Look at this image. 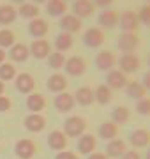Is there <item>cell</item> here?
Instances as JSON below:
<instances>
[{
  "mask_svg": "<svg viewBox=\"0 0 150 159\" xmlns=\"http://www.w3.org/2000/svg\"><path fill=\"white\" fill-rule=\"evenodd\" d=\"M87 129V120L78 117V115H73L69 119H65L64 122V134L67 138H80Z\"/></svg>",
  "mask_w": 150,
  "mask_h": 159,
  "instance_id": "obj_1",
  "label": "cell"
},
{
  "mask_svg": "<svg viewBox=\"0 0 150 159\" xmlns=\"http://www.w3.org/2000/svg\"><path fill=\"white\" fill-rule=\"evenodd\" d=\"M117 46L124 53H134V50L139 46V37L134 32H122V35L118 37Z\"/></svg>",
  "mask_w": 150,
  "mask_h": 159,
  "instance_id": "obj_2",
  "label": "cell"
},
{
  "mask_svg": "<svg viewBox=\"0 0 150 159\" xmlns=\"http://www.w3.org/2000/svg\"><path fill=\"white\" fill-rule=\"evenodd\" d=\"M139 57L134 55V53H124L120 58H118V71H122L124 74H131V73H136L139 67Z\"/></svg>",
  "mask_w": 150,
  "mask_h": 159,
  "instance_id": "obj_3",
  "label": "cell"
},
{
  "mask_svg": "<svg viewBox=\"0 0 150 159\" xmlns=\"http://www.w3.org/2000/svg\"><path fill=\"white\" fill-rule=\"evenodd\" d=\"M64 69H65V73L69 74V76H81V74H85V71H87V62L81 57L74 55V57H69L65 60Z\"/></svg>",
  "mask_w": 150,
  "mask_h": 159,
  "instance_id": "obj_4",
  "label": "cell"
},
{
  "mask_svg": "<svg viewBox=\"0 0 150 159\" xmlns=\"http://www.w3.org/2000/svg\"><path fill=\"white\" fill-rule=\"evenodd\" d=\"M118 27L122 32H136L139 27V20L136 16V12L126 11L118 16Z\"/></svg>",
  "mask_w": 150,
  "mask_h": 159,
  "instance_id": "obj_5",
  "label": "cell"
},
{
  "mask_svg": "<svg viewBox=\"0 0 150 159\" xmlns=\"http://www.w3.org/2000/svg\"><path fill=\"white\" fill-rule=\"evenodd\" d=\"M74 104H76L74 96L69 94V92H60V94H57V97L53 99V106H55V110L60 111V113L71 111V110L74 108Z\"/></svg>",
  "mask_w": 150,
  "mask_h": 159,
  "instance_id": "obj_6",
  "label": "cell"
},
{
  "mask_svg": "<svg viewBox=\"0 0 150 159\" xmlns=\"http://www.w3.org/2000/svg\"><path fill=\"white\" fill-rule=\"evenodd\" d=\"M35 150H37L35 143L32 142V140H29V138L18 140L16 147H14V152H16V156L20 159H32L34 154H35Z\"/></svg>",
  "mask_w": 150,
  "mask_h": 159,
  "instance_id": "obj_7",
  "label": "cell"
},
{
  "mask_svg": "<svg viewBox=\"0 0 150 159\" xmlns=\"http://www.w3.org/2000/svg\"><path fill=\"white\" fill-rule=\"evenodd\" d=\"M58 27L62 29V32L73 35L74 32H78V30L81 29V20L80 18H76L74 14H64V16L60 18Z\"/></svg>",
  "mask_w": 150,
  "mask_h": 159,
  "instance_id": "obj_8",
  "label": "cell"
},
{
  "mask_svg": "<svg viewBox=\"0 0 150 159\" xmlns=\"http://www.w3.org/2000/svg\"><path fill=\"white\" fill-rule=\"evenodd\" d=\"M94 9H95V6H94L92 0H74V4H73V12L80 20L92 16Z\"/></svg>",
  "mask_w": 150,
  "mask_h": 159,
  "instance_id": "obj_9",
  "label": "cell"
},
{
  "mask_svg": "<svg viewBox=\"0 0 150 159\" xmlns=\"http://www.w3.org/2000/svg\"><path fill=\"white\" fill-rule=\"evenodd\" d=\"M14 87L21 94H32V90L35 89V81L29 73H21V74H18L16 80H14Z\"/></svg>",
  "mask_w": 150,
  "mask_h": 159,
  "instance_id": "obj_10",
  "label": "cell"
},
{
  "mask_svg": "<svg viewBox=\"0 0 150 159\" xmlns=\"http://www.w3.org/2000/svg\"><path fill=\"white\" fill-rule=\"evenodd\" d=\"M83 43H85V46H88V48H99V46L104 43L103 30L95 29V27H90V29L83 34Z\"/></svg>",
  "mask_w": 150,
  "mask_h": 159,
  "instance_id": "obj_11",
  "label": "cell"
},
{
  "mask_svg": "<svg viewBox=\"0 0 150 159\" xmlns=\"http://www.w3.org/2000/svg\"><path fill=\"white\" fill-rule=\"evenodd\" d=\"M23 124L30 133H41V131L46 127V119L39 113H30L25 117Z\"/></svg>",
  "mask_w": 150,
  "mask_h": 159,
  "instance_id": "obj_12",
  "label": "cell"
},
{
  "mask_svg": "<svg viewBox=\"0 0 150 159\" xmlns=\"http://www.w3.org/2000/svg\"><path fill=\"white\" fill-rule=\"evenodd\" d=\"M115 64H117L115 55L108 50H103L97 57H95V67H97L99 71H110V69H113Z\"/></svg>",
  "mask_w": 150,
  "mask_h": 159,
  "instance_id": "obj_13",
  "label": "cell"
},
{
  "mask_svg": "<svg viewBox=\"0 0 150 159\" xmlns=\"http://www.w3.org/2000/svg\"><path fill=\"white\" fill-rule=\"evenodd\" d=\"M46 87L50 92H55V94H60V92H65L67 89V78L64 74H51L50 78L46 80Z\"/></svg>",
  "mask_w": 150,
  "mask_h": 159,
  "instance_id": "obj_14",
  "label": "cell"
},
{
  "mask_svg": "<svg viewBox=\"0 0 150 159\" xmlns=\"http://www.w3.org/2000/svg\"><path fill=\"white\" fill-rule=\"evenodd\" d=\"M48 145L51 150H57V152H62L64 148L67 147V136L64 134L62 131H51L48 134Z\"/></svg>",
  "mask_w": 150,
  "mask_h": 159,
  "instance_id": "obj_15",
  "label": "cell"
},
{
  "mask_svg": "<svg viewBox=\"0 0 150 159\" xmlns=\"http://www.w3.org/2000/svg\"><path fill=\"white\" fill-rule=\"evenodd\" d=\"M30 55L34 58H37V60H41V58H48V55H50V43L44 39H39V41H34L32 44H30L29 48Z\"/></svg>",
  "mask_w": 150,
  "mask_h": 159,
  "instance_id": "obj_16",
  "label": "cell"
},
{
  "mask_svg": "<svg viewBox=\"0 0 150 159\" xmlns=\"http://www.w3.org/2000/svg\"><path fill=\"white\" fill-rule=\"evenodd\" d=\"M97 23L104 29H115L118 25V12L113 9H104L97 18Z\"/></svg>",
  "mask_w": 150,
  "mask_h": 159,
  "instance_id": "obj_17",
  "label": "cell"
},
{
  "mask_svg": "<svg viewBox=\"0 0 150 159\" xmlns=\"http://www.w3.org/2000/svg\"><path fill=\"white\" fill-rule=\"evenodd\" d=\"M127 83L126 74L122 71H108L106 74V85L110 87L111 90H118V89H124Z\"/></svg>",
  "mask_w": 150,
  "mask_h": 159,
  "instance_id": "obj_18",
  "label": "cell"
},
{
  "mask_svg": "<svg viewBox=\"0 0 150 159\" xmlns=\"http://www.w3.org/2000/svg\"><path fill=\"white\" fill-rule=\"evenodd\" d=\"M129 142L136 148H143L150 143V133L147 129H134L129 134Z\"/></svg>",
  "mask_w": 150,
  "mask_h": 159,
  "instance_id": "obj_19",
  "label": "cell"
},
{
  "mask_svg": "<svg viewBox=\"0 0 150 159\" xmlns=\"http://www.w3.org/2000/svg\"><path fill=\"white\" fill-rule=\"evenodd\" d=\"M48 30H50V27H48V21L41 20V18L30 20V23H29V34L32 35V37H37V39H41V37H44V35L48 34Z\"/></svg>",
  "mask_w": 150,
  "mask_h": 159,
  "instance_id": "obj_20",
  "label": "cell"
},
{
  "mask_svg": "<svg viewBox=\"0 0 150 159\" xmlns=\"http://www.w3.org/2000/svg\"><path fill=\"white\" fill-rule=\"evenodd\" d=\"M9 57H11L12 62H25V60L30 57L29 46L23 44V43H16V44H12L11 51H9Z\"/></svg>",
  "mask_w": 150,
  "mask_h": 159,
  "instance_id": "obj_21",
  "label": "cell"
},
{
  "mask_svg": "<svg viewBox=\"0 0 150 159\" xmlns=\"http://www.w3.org/2000/svg\"><path fill=\"white\" fill-rule=\"evenodd\" d=\"M46 12L51 18H62L67 12V4L64 0H48L46 2Z\"/></svg>",
  "mask_w": 150,
  "mask_h": 159,
  "instance_id": "obj_22",
  "label": "cell"
},
{
  "mask_svg": "<svg viewBox=\"0 0 150 159\" xmlns=\"http://www.w3.org/2000/svg\"><path fill=\"white\" fill-rule=\"evenodd\" d=\"M126 94L129 99H134V101H139L147 96V89H145L139 81H129L126 85Z\"/></svg>",
  "mask_w": 150,
  "mask_h": 159,
  "instance_id": "obj_23",
  "label": "cell"
},
{
  "mask_svg": "<svg viewBox=\"0 0 150 159\" xmlns=\"http://www.w3.org/2000/svg\"><path fill=\"white\" fill-rule=\"evenodd\" d=\"M74 102L80 106H90L94 102V90L90 87H80L74 94Z\"/></svg>",
  "mask_w": 150,
  "mask_h": 159,
  "instance_id": "obj_24",
  "label": "cell"
},
{
  "mask_svg": "<svg viewBox=\"0 0 150 159\" xmlns=\"http://www.w3.org/2000/svg\"><path fill=\"white\" fill-rule=\"evenodd\" d=\"M95 136L94 134H81L78 140V152L80 154H92L95 150Z\"/></svg>",
  "mask_w": 150,
  "mask_h": 159,
  "instance_id": "obj_25",
  "label": "cell"
},
{
  "mask_svg": "<svg viewBox=\"0 0 150 159\" xmlns=\"http://www.w3.org/2000/svg\"><path fill=\"white\" fill-rule=\"evenodd\" d=\"M124 154H126V142H124V140L113 138V140L106 145V156H108V157H122Z\"/></svg>",
  "mask_w": 150,
  "mask_h": 159,
  "instance_id": "obj_26",
  "label": "cell"
},
{
  "mask_svg": "<svg viewBox=\"0 0 150 159\" xmlns=\"http://www.w3.org/2000/svg\"><path fill=\"white\" fill-rule=\"evenodd\" d=\"M46 106V99L44 96H41V94H30L27 97V110L32 111V113H37L41 110Z\"/></svg>",
  "mask_w": 150,
  "mask_h": 159,
  "instance_id": "obj_27",
  "label": "cell"
},
{
  "mask_svg": "<svg viewBox=\"0 0 150 159\" xmlns=\"http://www.w3.org/2000/svg\"><path fill=\"white\" fill-rule=\"evenodd\" d=\"M18 18V11L9 4L0 6V25H11Z\"/></svg>",
  "mask_w": 150,
  "mask_h": 159,
  "instance_id": "obj_28",
  "label": "cell"
},
{
  "mask_svg": "<svg viewBox=\"0 0 150 159\" xmlns=\"http://www.w3.org/2000/svg\"><path fill=\"white\" fill-rule=\"evenodd\" d=\"M94 101H97V104L106 106L111 101V89L108 85H99L94 90Z\"/></svg>",
  "mask_w": 150,
  "mask_h": 159,
  "instance_id": "obj_29",
  "label": "cell"
},
{
  "mask_svg": "<svg viewBox=\"0 0 150 159\" xmlns=\"http://www.w3.org/2000/svg\"><path fill=\"white\" fill-rule=\"evenodd\" d=\"M117 133H118V125L113 124V122H104L97 129L99 138H103V140H113L117 136Z\"/></svg>",
  "mask_w": 150,
  "mask_h": 159,
  "instance_id": "obj_30",
  "label": "cell"
},
{
  "mask_svg": "<svg viewBox=\"0 0 150 159\" xmlns=\"http://www.w3.org/2000/svg\"><path fill=\"white\" fill-rule=\"evenodd\" d=\"M73 44H74L73 35H71V34H65V32L58 34L57 39H55V48H57V51H60V53L71 50V48H73Z\"/></svg>",
  "mask_w": 150,
  "mask_h": 159,
  "instance_id": "obj_31",
  "label": "cell"
},
{
  "mask_svg": "<svg viewBox=\"0 0 150 159\" xmlns=\"http://www.w3.org/2000/svg\"><path fill=\"white\" fill-rule=\"evenodd\" d=\"M39 7L35 6V4H21L20 9H18V16L25 18V20H35V18L39 16Z\"/></svg>",
  "mask_w": 150,
  "mask_h": 159,
  "instance_id": "obj_32",
  "label": "cell"
},
{
  "mask_svg": "<svg viewBox=\"0 0 150 159\" xmlns=\"http://www.w3.org/2000/svg\"><path fill=\"white\" fill-rule=\"evenodd\" d=\"M129 117H131V111L127 106H117L111 111V122L113 124H124L129 120Z\"/></svg>",
  "mask_w": 150,
  "mask_h": 159,
  "instance_id": "obj_33",
  "label": "cell"
},
{
  "mask_svg": "<svg viewBox=\"0 0 150 159\" xmlns=\"http://www.w3.org/2000/svg\"><path fill=\"white\" fill-rule=\"evenodd\" d=\"M16 78V67L12 64H2L0 66V81H11Z\"/></svg>",
  "mask_w": 150,
  "mask_h": 159,
  "instance_id": "obj_34",
  "label": "cell"
},
{
  "mask_svg": "<svg viewBox=\"0 0 150 159\" xmlns=\"http://www.w3.org/2000/svg\"><path fill=\"white\" fill-rule=\"evenodd\" d=\"M64 64H65V57L60 51H55V53L48 55V66L51 69H60V67H64Z\"/></svg>",
  "mask_w": 150,
  "mask_h": 159,
  "instance_id": "obj_35",
  "label": "cell"
},
{
  "mask_svg": "<svg viewBox=\"0 0 150 159\" xmlns=\"http://www.w3.org/2000/svg\"><path fill=\"white\" fill-rule=\"evenodd\" d=\"M14 41H16V37H14V34H12L9 29L0 30V48H2V50H4V48H11V46L14 44Z\"/></svg>",
  "mask_w": 150,
  "mask_h": 159,
  "instance_id": "obj_36",
  "label": "cell"
},
{
  "mask_svg": "<svg viewBox=\"0 0 150 159\" xmlns=\"http://www.w3.org/2000/svg\"><path fill=\"white\" fill-rule=\"evenodd\" d=\"M136 111L139 115H150V99L148 97H143L136 102Z\"/></svg>",
  "mask_w": 150,
  "mask_h": 159,
  "instance_id": "obj_37",
  "label": "cell"
},
{
  "mask_svg": "<svg viewBox=\"0 0 150 159\" xmlns=\"http://www.w3.org/2000/svg\"><path fill=\"white\" fill-rule=\"evenodd\" d=\"M136 16H138V20L143 23V25L150 27V4H148V6H143V7H141Z\"/></svg>",
  "mask_w": 150,
  "mask_h": 159,
  "instance_id": "obj_38",
  "label": "cell"
},
{
  "mask_svg": "<svg viewBox=\"0 0 150 159\" xmlns=\"http://www.w3.org/2000/svg\"><path fill=\"white\" fill-rule=\"evenodd\" d=\"M11 110V99L6 96H0V111L4 113V111H9Z\"/></svg>",
  "mask_w": 150,
  "mask_h": 159,
  "instance_id": "obj_39",
  "label": "cell"
},
{
  "mask_svg": "<svg viewBox=\"0 0 150 159\" xmlns=\"http://www.w3.org/2000/svg\"><path fill=\"white\" fill-rule=\"evenodd\" d=\"M55 159H78V156L73 154L71 150L69 152H67V150H62V152H58L57 156H55Z\"/></svg>",
  "mask_w": 150,
  "mask_h": 159,
  "instance_id": "obj_40",
  "label": "cell"
},
{
  "mask_svg": "<svg viewBox=\"0 0 150 159\" xmlns=\"http://www.w3.org/2000/svg\"><path fill=\"white\" fill-rule=\"evenodd\" d=\"M122 159H141V157H139V154L136 150H126V154L122 156Z\"/></svg>",
  "mask_w": 150,
  "mask_h": 159,
  "instance_id": "obj_41",
  "label": "cell"
},
{
  "mask_svg": "<svg viewBox=\"0 0 150 159\" xmlns=\"http://www.w3.org/2000/svg\"><path fill=\"white\" fill-rule=\"evenodd\" d=\"M94 2V6H97V7H108V6H111L115 0H92Z\"/></svg>",
  "mask_w": 150,
  "mask_h": 159,
  "instance_id": "obj_42",
  "label": "cell"
},
{
  "mask_svg": "<svg viewBox=\"0 0 150 159\" xmlns=\"http://www.w3.org/2000/svg\"><path fill=\"white\" fill-rule=\"evenodd\" d=\"M141 85H143L145 89H147V90H150V71H147V73H145V76H143V83H141Z\"/></svg>",
  "mask_w": 150,
  "mask_h": 159,
  "instance_id": "obj_43",
  "label": "cell"
},
{
  "mask_svg": "<svg viewBox=\"0 0 150 159\" xmlns=\"http://www.w3.org/2000/svg\"><path fill=\"white\" fill-rule=\"evenodd\" d=\"M88 159H108V156L101 154V152H92V154H88Z\"/></svg>",
  "mask_w": 150,
  "mask_h": 159,
  "instance_id": "obj_44",
  "label": "cell"
},
{
  "mask_svg": "<svg viewBox=\"0 0 150 159\" xmlns=\"http://www.w3.org/2000/svg\"><path fill=\"white\" fill-rule=\"evenodd\" d=\"M6 57H7V53H6L4 50H2V48H0V66L4 64V60H6Z\"/></svg>",
  "mask_w": 150,
  "mask_h": 159,
  "instance_id": "obj_45",
  "label": "cell"
},
{
  "mask_svg": "<svg viewBox=\"0 0 150 159\" xmlns=\"http://www.w3.org/2000/svg\"><path fill=\"white\" fill-rule=\"evenodd\" d=\"M48 0H32V4H35V6H37V4H46Z\"/></svg>",
  "mask_w": 150,
  "mask_h": 159,
  "instance_id": "obj_46",
  "label": "cell"
},
{
  "mask_svg": "<svg viewBox=\"0 0 150 159\" xmlns=\"http://www.w3.org/2000/svg\"><path fill=\"white\" fill-rule=\"evenodd\" d=\"M4 89H6V85H4V83H2V81H0V96H2V94H4Z\"/></svg>",
  "mask_w": 150,
  "mask_h": 159,
  "instance_id": "obj_47",
  "label": "cell"
},
{
  "mask_svg": "<svg viewBox=\"0 0 150 159\" xmlns=\"http://www.w3.org/2000/svg\"><path fill=\"white\" fill-rule=\"evenodd\" d=\"M12 4H25V0H11Z\"/></svg>",
  "mask_w": 150,
  "mask_h": 159,
  "instance_id": "obj_48",
  "label": "cell"
},
{
  "mask_svg": "<svg viewBox=\"0 0 150 159\" xmlns=\"http://www.w3.org/2000/svg\"><path fill=\"white\" fill-rule=\"evenodd\" d=\"M145 159H150V148H148V152L145 154Z\"/></svg>",
  "mask_w": 150,
  "mask_h": 159,
  "instance_id": "obj_49",
  "label": "cell"
},
{
  "mask_svg": "<svg viewBox=\"0 0 150 159\" xmlns=\"http://www.w3.org/2000/svg\"><path fill=\"white\" fill-rule=\"evenodd\" d=\"M148 66H150V55H148Z\"/></svg>",
  "mask_w": 150,
  "mask_h": 159,
  "instance_id": "obj_50",
  "label": "cell"
},
{
  "mask_svg": "<svg viewBox=\"0 0 150 159\" xmlns=\"http://www.w3.org/2000/svg\"><path fill=\"white\" fill-rule=\"evenodd\" d=\"M64 2H67V0H64Z\"/></svg>",
  "mask_w": 150,
  "mask_h": 159,
  "instance_id": "obj_51",
  "label": "cell"
},
{
  "mask_svg": "<svg viewBox=\"0 0 150 159\" xmlns=\"http://www.w3.org/2000/svg\"><path fill=\"white\" fill-rule=\"evenodd\" d=\"M148 2H150V0H148Z\"/></svg>",
  "mask_w": 150,
  "mask_h": 159,
  "instance_id": "obj_52",
  "label": "cell"
}]
</instances>
